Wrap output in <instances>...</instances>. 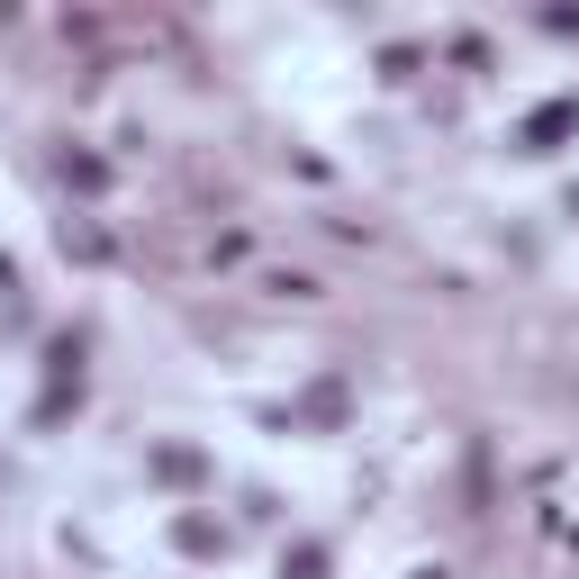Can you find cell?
<instances>
[{"label":"cell","instance_id":"cell-1","mask_svg":"<svg viewBox=\"0 0 579 579\" xmlns=\"http://www.w3.org/2000/svg\"><path fill=\"white\" fill-rule=\"evenodd\" d=\"M579 127V100H543L534 118H526V145H552V136H570Z\"/></svg>","mask_w":579,"mask_h":579},{"label":"cell","instance_id":"cell-2","mask_svg":"<svg viewBox=\"0 0 579 579\" xmlns=\"http://www.w3.org/2000/svg\"><path fill=\"white\" fill-rule=\"evenodd\" d=\"M281 579H326V543H300V552H281Z\"/></svg>","mask_w":579,"mask_h":579},{"label":"cell","instance_id":"cell-3","mask_svg":"<svg viewBox=\"0 0 579 579\" xmlns=\"http://www.w3.org/2000/svg\"><path fill=\"white\" fill-rule=\"evenodd\" d=\"M155 471H164V480H199V453H190V444H164Z\"/></svg>","mask_w":579,"mask_h":579},{"label":"cell","instance_id":"cell-4","mask_svg":"<svg viewBox=\"0 0 579 579\" xmlns=\"http://www.w3.org/2000/svg\"><path fill=\"white\" fill-rule=\"evenodd\" d=\"M173 543H181V552H217V526H208V517H181Z\"/></svg>","mask_w":579,"mask_h":579},{"label":"cell","instance_id":"cell-5","mask_svg":"<svg viewBox=\"0 0 579 579\" xmlns=\"http://www.w3.org/2000/svg\"><path fill=\"white\" fill-rule=\"evenodd\" d=\"M63 181H72V190H100L109 173H100V155H63Z\"/></svg>","mask_w":579,"mask_h":579},{"label":"cell","instance_id":"cell-6","mask_svg":"<svg viewBox=\"0 0 579 579\" xmlns=\"http://www.w3.org/2000/svg\"><path fill=\"white\" fill-rule=\"evenodd\" d=\"M63 254H82V263H100V254H109V236H100V227H63Z\"/></svg>","mask_w":579,"mask_h":579}]
</instances>
